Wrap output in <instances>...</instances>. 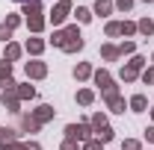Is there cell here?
<instances>
[{"instance_id": "d6a6232c", "label": "cell", "mask_w": 154, "mask_h": 150, "mask_svg": "<svg viewBox=\"0 0 154 150\" xmlns=\"http://www.w3.org/2000/svg\"><path fill=\"white\" fill-rule=\"evenodd\" d=\"M116 9L119 12H131L134 9V0H116Z\"/></svg>"}, {"instance_id": "9a60e30c", "label": "cell", "mask_w": 154, "mask_h": 150, "mask_svg": "<svg viewBox=\"0 0 154 150\" xmlns=\"http://www.w3.org/2000/svg\"><path fill=\"white\" fill-rule=\"evenodd\" d=\"M136 33H142L145 38H148V36H154V21H151V18H142V21H136Z\"/></svg>"}, {"instance_id": "ab89813d", "label": "cell", "mask_w": 154, "mask_h": 150, "mask_svg": "<svg viewBox=\"0 0 154 150\" xmlns=\"http://www.w3.org/2000/svg\"><path fill=\"white\" fill-rule=\"evenodd\" d=\"M151 121H154V106H151Z\"/></svg>"}, {"instance_id": "7bdbcfd3", "label": "cell", "mask_w": 154, "mask_h": 150, "mask_svg": "<svg viewBox=\"0 0 154 150\" xmlns=\"http://www.w3.org/2000/svg\"><path fill=\"white\" fill-rule=\"evenodd\" d=\"M151 59H154V56H151Z\"/></svg>"}, {"instance_id": "f1b7e54d", "label": "cell", "mask_w": 154, "mask_h": 150, "mask_svg": "<svg viewBox=\"0 0 154 150\" xmlns=\"http://www.w3.org/2000/svg\"><path fill=\"white\" fill-rule=\"evenodd\" d=\"M80 150H104V141H98V138H89L86 144H80Z\"/></svg>"}, {"instance_id": "b9f144b4", "label": "cell", "mask_w": 154, "mask_h": 150, "mask_svg": "<svg viewBox=\"0 0 154 150\" xmlns=\"http://www.w3.org/2000/svg\"><path fill=\"white\" fill-rule=\"evenodd\" d=\"M145 3H151V0H145Z\"/></svg>"}, {"instance_id": "2e32d148", "label": "cell", "mask_w": 154, "mask_h": 150, "mask_svg": "<svg viewBox=\"0 0 154 150\" xmlns=\"http://www.w3.org/2000/svg\"><path fill=\"white\" fill-rule=\"evenodd\" d=\"M21 53H24V47H21V44H15V41H9V44H6V62H15V59L21 56Z\"/></svg>"}, {"instance_id": "74e56055", "label": "cell", "mask_w": 154, "mask_h": 150, "mask_svg": "<svg viewBox=\"0 0 154 150\" xmlns=\"http://www.w3.org/2000/svg\"><path fill=\"white\" fill-rule=\"evenodd\" d=\"M24 150H42L38 141H24Z\"/></svg>"}, {"instance_id": "30bf717a", "label": "cell", "mask_w": 154, "mask_h": 150, "mask_svg": "<svg viewBox=\"0 0 154 150\" xmlns=\"http://www.w3.org/2000/svg\"><path fill=\"white\" fill-rule=\"evenodd\" d=\"M116 3L113 0H95V15H101V18H107V15H113Z\"/></svg>"}, {"instance_id": "cb8c5ba5", "label": "cell", "mask_w": 154, "mask_h": 150, "mask_svg": "<svg viewBox=\"0 0 154 150\" xmlns=\"http://www.w3.org/2000/svg\"><path fill=\"white\" fill-rule=\"evenodd\" d=\"M104 33L110 38H116V36H122V21H110L107 27H104Z\"/></svg>"}, {"instance_id": "277c9868", "label": "cell", "mask_w": 154, "mask_h": 150, "mask_svg": "<svg viewBox=\"0 0 154 150\" xmlns=\"http://www.w3.org/2000/svg\"><path fill=\"white\" fill-rule=\"evenodd\" d=\"M68 12H71V0H57V3H54V9H51V24L59 27L62 21L68 18Z\"/></svg>"}, {"instance_id": "4316f807", "label": "cell", "mask_w": 154, "mask_h": 150, "mask_svg": "<svg viewBox=\"0 0 154 150\" xmlns=\"http://www.w3.org/2000/svg\"><path fill=\"white\" fill-rule=\"evenodd\" d=\"M119 53H122V56H134L136 44H134V41H122V44H119Z\"/></svg>"}, {"instance_id": "44dd1931", "label": "cell", "mask_w": 154, "mask_h": 150, "mask_svg": "<svg viewBox=\"0 0 154 150\" xmlns=\"http://www.w3.org/2000/svg\"><path fill=\"white\" fill-rule=\"evenodd\" d=\"M113 127H110V124H107V127H101V130H95V138L98 141H104V144H107V141H113Z\"/></svg>"}, {"instance_id": "e575fe53", "label": "cell", "mask_w": 154, "mask_h": 150, "mask_svg": "<svg viewBox=\"0 0 154 150\" xmlns=\"http://www.w3.org/2000/svg\"><path fill=\"white\" fill-rule=\"evenodd\" d=\"M0 150H24V141H6L0 144Z\"/></svg>"}, {"instance_id": "83f0119b", "label": "cell", "mask_w": 154, "mask_h": 150, "mask_svg": "<svg viewBox=\"0 0 154 150\" xmlns=\"http://www.w3.org/2000/svg\"><path fill=\"white\" fill-rule=\"evenodd\" d=\"M128 65H131V68H136V71H142V68H145V56H139V53H134Z\"/></svg>"}, {"instance_id": "5bb4252c", "label": "cell", "mask_w": 154, "mask_h": 150, "mask_svg": "<svg viewBox=\"0 0 154 150\" xmlns=\"http://www.w3.org/2000/svg\"><path fill=\"white\" fill-rule=\"evenodd\" d=\"M77 103H80V106H92V103H95V91H92V88H80V91H77Z\"/></svg>"}, {"instance_id": "d6986e66", "label": "cell", "mask_w": 154, "mask_h": 150, "mask_svg": "<svg viewBox=\"0 0 154 150\" xmlns=\"http://www.w3.org/2000/svg\"><path fill=\"white\" fill-rule=\"evenodd\" d=\"M6 141H18V130H12V127H0V144H6Z\"/></svg>"}, {"instance_id": "8fae6325", "label": "cell", "mask_w": 154, "mask_h": 150, "mask_svg": "<svg viewBox=\"0 0 154 150\" xmlns=\"http://www.w3.org/2000/svg\"><path fill=\"white\" fill-rule=\"evenodd\" d=\"M24 47H27V53H30V56H42L45 41H42V38H27V44H24Z\"/></svg>"}, {"instance_id": "8992f818", "label": "cell", "mask_w": 154, "mask_h": 150, "mask_svg": "<svg viewBox=\"0 0 154 150\" xmlns=\"http://www.w3.org/2000/svg\"><path fill=\"white\" fill-rule=\"evenodd\" d=\"M101 97H104V103L110 106V112H125V109H128L125 97H122L119 91H113V94H101Z\"/></svg>"}, {"instance_id": "60d3db41", "label": "cell", "mask_w": 154, "mask_h": 150, "mask_svg": "<svg viewBox=\"0 0 154 150\" xmlns=\"http://www.w3.org/2000/svg\"><path fill=\"white\" fill-rule=\"evenodd\" d=\"M18 3H30V0H18Z\"/></svg>"}, {"instance_id": "d4e9b609", "label": "cell", "mask_w": 154, "mask_h": 150, "mask_svg": "<svg viewBox=\"0 0 154 150\" xmlns=\"http://www.w3.org/2000/svg\"><path fill=\"white\" fill-rule=\"evenodd\" d=\"M15 91H18L21 100H33V97H36V88H33V85H18Z\"/></svg>"}, {"instance_id": "ffe728a7", "label": "cell", "mask_w": 154, "mask_h": 150, "mask_svg": "<svg viewBox=\"0 0 154 150\" xmlns=\"http://www.w3.org/2000/svg\"><path fill=\"white\" fill-rule=\"evenodd\" d=\"M89 127H92V132L101 130V127H107V115H104V112H95L92 118H89Z\"/></svg>"}, {"instance_id": "603a6c76", "label": "cell", "mask_w": 154, "mask_h": 150, "mask_svg": "<svg viewBox=\"0 0 154 150\" xmlns=\"http://www.w3.org/2000/svg\"><path fill=\"white\" fill-rule=\"evenodd\" d=\"M6 79H12V62H6V59H0V85H3Z\"/></svg>"}, {"instance_id": "ac0fdd59", "label": "cell", "mask_w": 154, "mask_h": 150, "mask_svg": "<svg viewBox=\"0 0 154 150\" xmlns=\"http://www.w3.org/2000/svg\"><path fill=\"white\" fill-rule=\"evenodd\" d=\"M18 124H21V130H24V132H36V130H38V124H36V118H33V115H21Z\"/></svg>"}, {"instance_id": "4fadbf2b", "label": "cell", "mask_w": 154, "mask_h": 150, "mask_svg": "<svg viewBox=\"0 0 154 150\" xmlns=\"http://www.w3.org/2000/svg\"><path fill=\"white\" fill-rule=\"evenodd\" d=\"M92 74H95V71H92V65H89V62H77V68H74V79H89Z\"/></svg>"}, {"instance_id": "7c38bea8", "label": "cell", "mask_w": 154, "mask_h": 150, "mask_svg": "<svg viewBox=\"0 0 154 150\" xmlns=\"http://www.w3.org/2000/svg\"><path fill=\"white\" fill-rule=\"evenodd\" d=\"M62 50H65V53H80V50H83V36H77V38H65Z\"/></svg>"}, {"instance_id": "8d00e7d4", "label": "cell", "mask_w": 154, "mask_h": 150, "mask_svg": "<svg viewBox=\"0 0 154 150\" xmlns=\"http://www.w3.org/2000/svg\"><path fill=\"white\" fill-rule=\"evenodd\" d=\"M62 150H80V141H74V138H65V141H62Z\"/></svg>"}, {"instance_id": "d590c367", "label": "cell", "mask_w": 154, "mask_h": 150, "mask_svg": "<svg viewBox=\"0 0 154 150\" xmlns=\"http://www.w3.org/2000/svg\"><path fill=\"white\" fill-rule=\"evenodd\" d=\"M9 38H12V30H9L6 24H0V41H6V44H9Z\"/></svg>"}, {"instance_id": "7a4b0ae2", "label": "cell", "mask_w": 154, "mask_h": 150, "mask_svg": "<svg viewBox=\"0 0 154 150\" xmlns=\"http://www.w3.org/2000/svg\"><path fill=\"white\" fill-rule=\"evenodd\" d=\"M65 138H74V141H80V144H86V141L92 138L89 121H86V124H68V127H65Z\"/></svg>"}, {"instance_id": "52a82bcc", "label": "cell", "mask_w": 154, "mask_h": 150, "mask_svg": "<svg viewBox=\"0 0 154 150\" xmlns=\"http://www.w3.org/2000/svg\"><path fill=\"white\" fill-rule=\"evenodd\" d=\"M24 71H27L30 79H45V76H48V65L36 59V62H27V68H24Z\"/></svg>"}, {"instance_id": "f546056e", "label": "cell", "mask_w": 154, "mask_h": 150, "mask_svg": "<svg viewBox=\"0 0 154 150\" xmlns=\"http://www.w3.org/2000/svg\"><path fill=\"white\" fill-rule=\"evenodd\" d=\"M122 36H136V24L134 21H122Z\"/></svg>"}, {"instance_id": "1f68e13d", "label": "cell", "mask_w": 154, "mask_h": 150, "mask_svg": "<svg viewBox=\"0 0 154 150\" xmlns=\"http://www.w3.org/2000/svg\"><path fill=\"white\" fill-rule=\"evenodd\" d=\"M122 150H142V144H139L136 138H125V141H122Z\"/></svg>"}, {"instance_id": "f35d334b", "label": "cell", "mask_w": 154, "mask_h": 150, "mask_svg": "<svg viewBox=\"0 0 154 150\" xmlns=\"http://www.w3.org/2000/svg\"><path fill=\"white\" fill-rule=\"evenodd\" d=\"M145 141H151V144H154V127H148V130H145Z\"/></svg>"}, {"instance_id": "7402d4cb", "label": "cell", "mask_w": 154, "mask_h": 150, "mask_svg": "<svg viewBox=\"0 0 154 150\" xmlns=\"http://www.w3.org/2000/svg\"><path fill=\"white\" fill-rule=\"evenodd\" d=\"M119 76H122V82H134L136 76H139V71H136V68H131V65H125V68L119 71Z\"/></svg>"}, {"instance_id": "836d02e7", "label": "cell", "mask_w": 154, "mask_h": 150, "mask_svg": "<svg viewBox=\"0 0 154 150\" xmlns=\"http://www.w3.org/2000/svg\"><path fill=\"white\" fill-rule=\"evenodd\" d=\"M3 24H6L9 30H15V27L21 24V15H6V21H3Z\"/></svg>"}, {"instance_id": "e0dca14e", "label": "cell", "mask_w": 154, "mask_h": 150, "mask_svg": "<svg viewBox=\"0 0 154 150\" xmlns=\"http://www.w3.org/2000/svg\"><path fill=\"white\" fill-rule=\"evenodd\" d=\"M101 56L107 59V62H116L122 53H119V47H116V44H101Z\"/></svg>"}, {"instance_id": "4dcf8cb0", "label": "cell", "mask_w": 154, "mask_h": 150, "mask_svg": "<svg viewBox=\"0 0 154 150\" xmlns=\"http://www.w3.org/2000/svg\"><path fill=\"white\" fill-rule=\"evenodd\" d=\"M51 44H54V47H62V44H65V33H62V30H57V33L51 36Z\"/></svg>"}, {"instance_id": "6da1fadb", "label": "cell", "mask_w": 154, "mask_h": 150, "mask_svg": "<svg viewBox=\"0 0 154 150\" xmlns=\"http://www.w3.org/2000/svg\"><path fill=\"white\" fill-rule=\"evenodd\" d=\"M21 15H27V27H30V33H42V30H45L42 3H38V0H30V3H24V12H21Z\"/></svg>"}, {"instance_id": "3957f363", "label": "cell", "mask_w": 154, "mask_h": 150, "mask_svg": "<svg viewBox=\"0 0 154 150\" xmlns=\"http://www.w3.org/2000/svg\"><path fill=\"white\" fill-rule=\"evenodd\" d=\"M18 88V85H15ZM15 88H6V91L0 94V103H3V109H9L12 115H21V97Z\"/></svg>"}, {"instance_id": "ba28073f", "label": "cell", "mask_w": 154, "mask_h": 150, "mask_svg": "<svg viewBox=\"0 0 154 150\" xmlns=\"http://www.w3.org/2000/svg\"><path fill=\"white\" fill-rule=\"evenodd\" d=\"M33 118H36V124L38 127H42V124H48V121H51V118H54V115H57V109H54V106H48V103H45V106H38V109H33Z\"/></svg>"}, {"instance_id": "9c48e42d", "label": "cell", "mask_w": 154, "mask_h": 150, "mask_svg": "<svg viewBox=\"0 0 154 150\" xmlns=\"http://www.w3.org/2000/svg\"><path fill=\"white\" fill-rule=\"evenodd\" d=\"M128 106H131V112H145V109H148V97H145V94H134V97L128 100Z\"/></svg>"}, {"instance_id": "484cf974", "label": "cell", "mask_w": 154, "mask_h": 150, "mask_svg": "<svg viewBox=\"0 0 154 150\" xmlns=\"http://www.w3.org/2000/svg\"><path fill=\"white\" fill-rule=\"evenodd\" d=\"M77 21H80V24H89V21H92V9H86V6H77Z\"/></svg>"}, {"instance_id": "5b68a950", "label": "cell", "mask_w": 154, "mask_h": 150, "mask_svg": "<svg viewBox=\"0 0 154 150\" xmlns=\"http://www.w3.org/2000/svg\"><path fill=\"white\" fill-rule=\"evenodd\" d=\"M95 85H101V94H113L116 91V82H113V74H110V71H104V68H101V71H95Z\"/></svg>"}]
</instances>
